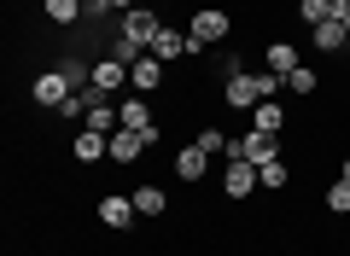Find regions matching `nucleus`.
<instances>
[{
	"mask_svg": "<svg viewBox=\"0 0 350 256\" xmlns=\"http://www.w3.org/2000/svg\"><path fill=\"white\" fill-rule=\"evenodd\" d=\"M228 35H234V12H228V6H193V18H187L193 59H199L204 47H222Z\"/></svg>",
	"mask_w": 350,
	"mask_h": 256,
	"instance_id": "nucleus-1",
	"label": "nucleus"
},
{
	"mask_svg": "<svg viewBox=\"0 0 350 256\" xmlns=\"http://www.w3.org/2000/svg\"><path fill=\"white\" fill-rule=\"evenodd\" d=\"M280 134H269V128H245V134H234L228 140V163H269V158H280Z\"/></svg>",
	"mask_w": 350,
	"mask_h": 256,
	"instance_id": "nucleus-2",
	"label": "nucleus"
},
{
	"mask_svg": "<svg viewBox=\"0 0 350 256\" xmlns=\"http://www.w3.org/2000/svg\"><path fill=\"white\" fill-rule=\"evenodd\" d=\"M117 111H123V128H135L146 146H158L163 140V128H158V111H152V99H140V94H129V99H117Z\"/></svg>",
	"mask_w": 350,
	"mask_h": 256,
	"instance_id": "nucleus-3",
	"label": "nucleus"
},
{
	"mask_svg": "<svg viewBox=\"0 0 350 256\" xmlns=\"http://www.w3.org/2000/svg\"><path fill=\"white\" fill-rule=\"evenodd\" d=\"M163 82H170V64H163V59H152V53H140V59L129 64V94L158 99V94H163Z\"/></svg>",
	"mask_w": 350,
	"mask_h": 256,
	"instance_id": "nucleus-4",
	"label": "nucleus"
},
{
	"mask_svg": "<svg viewBox=\"0 0 350 256\" xmlns=\"http://www.w3.org/2000/svg\"><path fill=\"white\" fill-rule=\"evenodd\" d=\"M158 29H163V12H158V6H135V12H123V18H117V35L140 41L146 53H152V41H158Z\"/></svg>",
	"mask_w": 350,
	"mask_h": 256,
	"instance_id": "nucleus-5",
	"label": "nucleus"
},
{
	"mask_svg": "<svg viewBox=\"0 0 350 256\" xmlns=\"http://www.w3.org/2000/svg\"><path fill=\"white\" fill-rule=\"evenodd\" d=\"M70 94H76V87H70V76H64V70H41L36 82H29V99H36L41 111H59Z\"/></svg>",
	"mask_w": 350,
	"mask_h": 256,
	"instance_id": "nucleus-6",
	"label": "nucleus"
},
{
	"mask_svg": "<svg viewBox=\"0 0 350 256\" xmlns=\"http://www.w3.org/2000/svg\"><path fill=\"white\" fill-rule=\"evenodd\" d=\"M123 87H129V64L111 59V53H100V59H94V94H100V99H117Z\"/></svg>",
	"mask_w": 350,
	"mask_h": 256,
	"instance_id": "nucleus-7",
	"label": "nucleus"
},
{
	"mask_svg": "<svg viewBox=\"0 0 350 256\" xmlns=\"http://www.w3.org/2000/svg\"><path fill=\"white\" fill-rule=\"evenodd\" d=\"M94 216H100V221H105V227H111V233H129V227H135V221H140V210H135V198H129V193H105Z\"/></svg>",
	"mask_w": 350,
	"mask_h": 256,
	"instance_id": "nucleus-8",
	"label": "nucleus"
},
{
	"mask_svg": "<svg viewBox=\"0 0 350 256\" xmlns=\"http://www.w3.org/2000/svg\"><path fill=\"white\" fill-rule=\"evenodd\" d=\"M204 175H211V152H204L199 140H187V146L175 152V181H181V186H199Z\"/></svg>",
	"mask_w": 350,
	"mask_h": 256,
	"instance_id": "nucleus-9",
	"label": "nucleus"
},
{
	"mask_svg": "<svg viewBox=\"0 0 350 256\" xmlns=\"http://www.w3.org/2000/svg\"><path fill=\"white\" fill-rule=\"evenodd\" d=\"M100 158H111V134H100V128H76L70 134V163H100Z\"/></svg>",
	"mask_w": 350,
	"mask_h": 256,
	"instance_id": "nucleus-10",
	"label": "nucleus"
},
{
	"mask_svg": "<svg viewBox=\"0 0 350 256\" xmlns=\"http://www.w3.org/2000/svg\"><path fill=\"white\" fill-rule=\"evenodd\" d=\"M257 163H228V169H222V198H234V204H239V198H251V193H257Z\"/></svg>",
	"mask_w": 350,
	"mask_h": 256,
	"instance_id": "nucleus-11",
	"label": "nucleus"
},
{
	"mask_svg": "<svg viewBox=\"0 0 350 256\" xmlns=\"http://www.w3.org/2000/svg\"><path fill=\"white\" fill-rule=\"evenodd\" d=\"M152 59H163V64H181V59H193V41H187V29L163 24V29H158V41H152Z\"/></svg>",
	"mask_w": 350,
	"mask_h": 256,
	"instance_id": "nucleus-12",
	"label": "nucleus"
},
{
	"mask_svg": "<svg viewBox=\"0 0 350 256\" xmlns=\"http://www.w3.org/2000/svg\"><path fill=\"white\" fill-rule=\"evenodd\" d=\"M41 18L53 29H76V24H88V6L82 0H41Z\"/></svg>",
	"mask_w": 350,
	"mask_h": 256,
	"instance_id": "nucleus-13",
	"label": "nucleus"
},
{
	"mask_svg": "<svg viewBox=\"0 0 350 256\" xmlns=\"http://www.w3.org/2000/svg\"><path fill=\"white\" fill-rule=\"evenodd\" d=\"M140 158H146V140H140L135 128H117V134H111V163H117V169H135Z\"/></svg>",
	"mask_w": 350,
	"mask_h": 256,
	"instance_id": "nucleus-14",
	"label": "nucleus"
},
{
	"mask_svg": "<svg viewBox=\"0 0 350 256\" xmlns=\"http://www.w3.org/2000/svg\"><path fill=\"white\" fill-rule=\"evenodd\" d=\"M129 198H135L140 221H158V216H170V193H163V186H152V181H140Z\"/></svg>",
	"mask_w": 350,
	"mask_h": 256,
	"instance_id": "nucleus-15",
	"label": "nucleus"
},
{
	"mask_svg": "<svg viewBox=\"0 0 350 256\" xmlns=\"http://www.w3.org/2000/svg\"><path fill=\"white\" fill-rule=\"evenodd\" d=\"M298 47H292V41H262V70H275V76H292L298 70Z\"/></svg>",
	"mask_w": 350,
	"mask_h": 256,
	"instance_id": "nucleus-16",
	"label": "nucleus"
},
{
	"mask_svg": "<svg viewBox=\"0 0 350 256\" xmlns=\"http://www.w3.org/2000/svg\"><path fill=\"white\" fill-rule=\"evenodd\" d=\"M310 47H315V53H345L350 35H345V24H338V18H327V24L310 29Z\"/></svg>",
	"mask_w": 350,
	"mask_h": 256,
	"instance_id": "nucleus-17",
	"label": "nucleus"
},
{
	"mask_svg": "<svg viewBox=\"0 0 350 256\" xmlns=\"http://www.w3.org/2000/svg\"><path fill=\"white\" fill-rule=\"evenodd\" d=\"M257 181L269 186V193H286V186H292V158H286V152H280V158L257 163Z\"/></svg>",
	"mask_w": 350,
	"mask_h": 256,
	"instance_id": "nucleus-18",
	"label": "nucleus"
},
{
	"mask_svg": "<svg viewBox=\"0 0 350 256\" xmlns=\"http://www.w3.org/2000/svg\"><path fill=\"white\" fill-rule=\"evenodd\" d=\"M251 128H269V134H286V105H280V99H262V105L251 111Z\"/></svg>",
	"mask_w": 350,
	"mask_h": 256,
	"instance_id": "nucleus-19",
	"label": "nucleus"
},
{
	"mask_svg": "<svg viewBox=\"0 0 350 256\" xmlns=\"http://www.w3.org/2000/svg\"><path fill=\"white\" fill-rule=\"evenodd\" d=\"M82 128H100V134H117L123 128V111H117V99H100V105L88 111V122Z\"/></svg>",
	"mask_w": 350,
	"mask_h": 256,
	"instance_id": "nucleus-20",
	"label": "nucleus"
},
{
	"mask_svg": "<svg viewBox=\"0 0 350 256\" xmlns=\"http://www.w3.org/2000/svg\"><path fill=\"white\" fill-rule=\"evenodd\" d=\"M193 140H199V146L211 152V158H228V134L216 128V122H199V128H193Z\"/></svg>",
	"mask_w": 350,
	"mask_h": 256,
	"instance_id": "nucleus-21",
	"label": "nucleus"
},
{
	"mask_svg": "<svg viewBox=\"0 0 350 256\" xmlns=\"http://www.w3.org/2000/svg\"><path fill=\"white\" fill-rule=\"evenodd\" d=\"M315 87H321V76H315V70H310V64H298V70H292V76H286V94H298V99H310V94H315Z\"/></svg>",
	"mask_w": 350,
	"mask_h": 256,
	"instance_id": "nucleus-22",
	"label": "nucleus"
},
{
	"mask_svg": "<svg viewBox=\"0 0 350 256\" xmlns=\"http://www.w3.org/2000/svg\"><path fill=\"white\" fill-rule=\"evenodd\" d=\"M321 204H327V216H350V181H338V175H333V186H327Z\"/></svg>",
	"mask_w": 350,
	"mask_h": 256,
	"instance_id": "nucleus-23",
	"label": "nucleus"
},
{
	"mask_svg": "<svg viewBox=\"0 0 350 256\" xmlns=\"http://www.w3.org/2000/svg\"><path fill=\"white\" fill-rule=\"evenodd\" d=\"M298 18H304V24H327V18H333V0H298Z\"/></svg>",
	"mask_w": 350,
	"mask_h": 256,
	"instance_id": "nucleus-24",
	"label": "nucleus"
},
{
	"mask_svg": "<svg viewBox=\"0 0 350 256\" xmlns=\"http://www.w3.org/2000/svg\"><path fill=\"white\" fill-rule=\"evenodd\" d=\"M140 53H146V47H140V41H129V35H117V41H111V59H123V64H135Z\"/></svg>",
	"mask_w": 350,
	"mask_h": 256,
	"instance_id": "nucleus-25",
	"label": "nucleus"
},
{
	"mask_svg": "<svg viewBox=\"0 0 350 256\" xmlns=\"http://www.w3.org/2000/svg\"><path fill=\"white\" fill-rule=\"evenodd\" d=\"M338 181H350V158H345V163H338Z\"/></svg>",
	"mask_w": 350,
	"mask_h": 256,
	"instance_id": "nucleus-26",
	"label": "nucleus"
}]
</instances>
